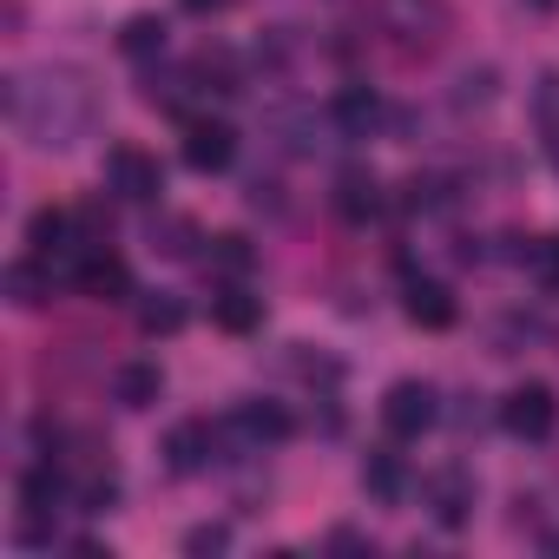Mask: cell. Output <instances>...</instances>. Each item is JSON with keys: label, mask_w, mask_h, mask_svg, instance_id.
I'll list each match as a JSON object with an SVG mask.
<instances>
[{"label": "cell", "mask_w": 559, "mask_h": 559, "mask_svg": "<svg viewBox=\"0 0 559 559\" xmlns=\"http://www.w3.org/2000/svg\"><path fill=\"white\" fill-rule=\"evenodd\" d=\"M8 119L34 152H80L99 132V93L80 67H34L8 80Z\"/></svg>", "instance_id": "obj_1"}, {"label": "cell", "mask_w": 559, "mask_h": 559, "mask_svg": "<svg viewBox=\"0 0 559 559\" xmlns=\"http://www.w3.org/2000/svg\"><path fill=\"white\" fill-rule=\"evenodd\" d=\"M376 27L402 60H435L454 34V8L448 0H376Z\"/></svg>", "instance_id": "obj_2"}, {"label": "cell", "mask_w": 559, "mask_h": 559, "mask_svg": "<svg viewBox=\"0 0 559 559\" xmlns=\"http://www.w3.org/2000/svg\"><path fill=\"white\" fill-rule=\"evenodd\" d=\"M441 421V395H435V382H395L389 395H382V428L395 435V441H421L428 428Z\"/></svg>", "instance_id": "obj_3"}, {"label": "cell", "mask_w": 559, "mask_h": 559, "mask_svg": "<svg viewBox=\"0 0 559 559\" xmlns=\"http://www.w3.org/2000/svg\"><path fill=\"white\" fill-rule=\"evenodd\" d=\"M106 191L126 198V204H158L165 171H158L152 152H139V145H112V152H106Z\"/></svg>", "instance_id": "obj_4"}, {"label": "cell", "mask_w": 559, "mask_h": 559, "mask_svg": "<svg viewBox=\"0 0 559 559\" xmlns=\"http://www.w3.org/2000/svg\"><path fill=\"white\" fill-rule=\"evenodd\" d=\"M67 276H73V290L80 297H93V304H126L132 297V270L99 243V250H80V257H67Z\"/></svg>", "instance_id": "obj_5"}, {"label": "cell", "mask_w": 559, "mask_h": 559, "mask_svg": "<svg viewBox=\"0 0 559 559\" xmlns=\"http://www.w3.org/2000/svg\"><path fill=\"white\" fill-rule=\"evenodd\" d=\"M552 421H559V395H552L546 382H520V389L500 402V428L520 435V441H546Z\"/></svg>", "instance_id": "obj_6"}, {"label": "cell", "mask_w": 559, "mask_h": 559, "mask_svg": "<svg viewBox=\"0 0 559 559\" xmlns=\"http://www.w3.org/2000/svg\"><path fill=\"white\" fill-rule=\"evenodd\" d=\"M389 119H395V112H389V99H382L376 86H343V93L330 99V126H336V139H376Z\"/></svg>", "instance_id": "obj_7"}, {"label": "cell", "mask_w": 559, "mask_h": 559, "mask_svg": "<svg viewBox=\"0 0 559 559\" xmlns=\"http://www.w3.org/2000/svg\"><path fill=\"white\" fill-rule=\"evenodd\" d=\"M237 158V132L224 119H185V165L191 171H224Z\"/></svg>", "instance_id": "obj_8"}, {"label": "cell", "mask_w": 559, "mask_h": 559, "mask_svg": "<svg viewBox=\"0 0 559 559\" xmlns=\"http://www.w3.org/2000/svg\"><path fill=\"white\" fill-rule=\"evenodd\" d=\"M217 461V421H178L165 435V467L171 474H204Z\"/></svg>", "instance_id": "obj_9"}, {"label": "cell", "mask_w": 559, "mask_h": 559, "mask_svg": "<svg viewBox=\"0 0 559 559\" xmlns=\"http://www.w3.org/2000/svg\"><path fill=\"white\" fill-rule=\"evenodd\" d=\"M27 243H34L40 257H53V263L86 250V243H80V217H73V211H60V204H40V211L27 217Z\"/></svg>", "instance_id": "obj_10"}, {"label": "cell", "mask_w": 559, "mask_h": 559, "mask_svg": "<svg viewBox=\"0 0 559 559\" xmlns=\"http://www.w3.org/2000/svg\"><path fill=\"white\" fill-rule=\"evenodd\" d=\"M382 178L369 171V165H349L343 178H336V217H349V224H369V217H382Z\"/></svg>", "instance_id": "obj_11"}, {"label": "cell", "mask_w": 559, "mask_h": 559, "mask_svg": "<svg viewBox=\"0 0 559 559\" xmlns=\"http://www.w3.org/2000/svg\"><path fill=\"white\" fill-rule=\"evenodd\" d=\"M53 290H60V276H53V257H21V263H8V297L21 304V310H40V304H53Z\"/></svg>", "instance_id": "obj_12"}, {"label": "cell", "mask_w": 559, "mask_h": 559, "mask_svg": "<svg viewBox=\"0 0 559 559\" xmlns=\"http://www.w3.org/2000/svg\"><path fill=\"white\" fill-rule=\"evenodd\" d=\"M428 513H435L441 526H467V520H474V480H467L461 467H441V474L428 480Z\"/></svg>", "instance_id": "obj_13"}, {"label": "cell", "mask_w": 559, "mask_h": 559, "mask_svg": "<svg viewBox=\"0 0 559 559\" xmlns=\"http://www.w3.org/2000/svg\"><path fill=\"white\" fill-rule=\"evenodd\" d=\"M330 119H317V112H304V106H284V112H270V132H276V145H284L290 158H317V145H330V139H317ZM336 132V126H330Z\"/></svg>", "instance_id": "obj_14"}, {"label": "cell", "mask_w": 559, "mask_h": 559, "mask_svg": "<svg viewBox=\"0 0 559 559\" xmlns=\"http://www.w3.org/2000/svg\"><path fill=\"white\" fill-rule=\"evenodd\" d=\"M191 93H198L191 67H152L145 73V106H158L171 119H191Z\"/></svg>", "instance_id": "obj_15"}, {"label": "cell", "mask_w": 559, "mask_h": 559, "mask_svg": "<svg viewBox=\"0 0 559 559\" xmlns=\"http://www.w3.org/2000/svg\"><path fill=\"white\" fill-rule=\"evenodd\" d=\"M158 395H165L158 362H119V369H112V402H119V408H132V415H139V408H152Z\"/></svg>", "instance_id": "obj_16"}, {"label": "cell", "mask_w": 559, "mask_h": 559, "mask_svg": "<svg viewBox=\"0 0 559 559\" xmlns=\"http://www.w3.org/2000/svg\"><path fill=\"white\" fill-rule=\"evenodd\" d=\"M211 323L230 330V336H250V330L263 323V297H250L243 284H224V290L211 297Z\"/></svg>", "instance_id": "obj_17"}, {"label": "cell", "mask_w": 559, "mask_h": 559, "mask_svg": "<svg viewBox=\"0 0 559 559\" xmlns=\"http://www.w3.org/2000/svg\"><path fill=\"white\" fill-rule=\"evenodd\" d=\"M533 126H539V145H546V165L559 171V67H546L533 80Z\"/></svg>", "instance_id": "obj_18"}, {"label": "cell", "mask_w": 559, "mask_h": 559, "mask_svg": "<svg viewBox=\"0 0 559 559\" xmlns=\"http://www.w3.org/2000/svg\"><path fill=\"white\" fill-rule=\"evenodd\" d=\"M191 80H198V93H243V67H237V53L230 47H204L198 60H191Z\"/></svg>", "instance_id": "obj_19"}, {"label": "cell", "mask_w": 559, "mask_h": 559, "mask_svg": "<svg viewBox=\"0 0 559 559\" xmlns=\"http://www.w3.org/2000/svg\"><path fill=\"white\" fill-rule=\"evenodd\" d=\"M362 493H369V500H382V507H395V500L408 493V467H402V454L376 448V454L362 461Z\"/></svg>", "instance_id": "obj_20"}, {"label": "cell", "mask_w": 559, "mask_h": 559, "mask_svg": "<svg viewBox=\"0 0 559 559\" xmlns=\"http://www.w3.org/2000/svg\"><path fill=\"white\" fill-rule=\"evenodd\" d=\"M165 34H171V27H165L158 14H132V21L119 27V53L139 60V67H152V60H165Z\"/></svg>", "instance_id": "obj_21"}, {"label": "cell", "mask_w": 559, "mask_h": 559, "mask_svg": "<svg viewBox=\"0 0 559 559\" xmlns=\"http://www.w3.org/2000/svg\"><path fill=\"white\" fill-rule=\"evenodd\" d=\"M500 99V73L493 67H467V73H454V86H448V106L454 112H487Z\"/></svg>", "instance_id": "obj_22"}, {"label": "cell", "mask_w": 559, "mask_h": 559, "mask_svg": "<svg viewBox=\"0 0 559 559\" xmlns=\"http://www.w3.org/2000/svg\"><path fill=\"white\" fill-rule=\"evenodd\" d=\"M408 317H415L421 330H448V323H454L448 284H408Z\"/></svg>", "instance_id": "obj_23"}, {"label": "cell", "mask_w": 559, "mask_h": 559, "mask_svg": "<svg viewBox=\"0 0 559 559\" xmlns=\"http://www.w3.org/2000/svg\"><path fill=\"white\" fill-rule=\"evenodd\" d=\"M73 507H80V513H112V507H119V474H112V467H86V474L73 480Z\"/></svg>", "instance_id": "obj_24"}, {"label": "cell", "mask_w": 559, "mask_h": 559, "mask_svg": "<svg viewBox=\"0 0 559 559\" xmlns=\"http://www.w3.org/2000/svg\"><path fill=\"white\" fill-rule=\"evenodd\" d=\"M211 263H217V276H224V284H243V276L257 270V250H250V237L224 230V237H211Z\"/></svg>", "instance_id": "obj_25"}, {"label": "cell", "mask_w": 559, "mask_h": 559, "mask_svg": "<svg viewBox=\"0 0 559 559\" xmlns=\"http://www.w3.org/2000/svg\"><path fill=\"white\" fill-rule=\"evenodd\" d=\"M198 243H204V237H198L191 217H165V224L152 217V250H158V257H198Z\"/></svg>", "instance_id": "obj_26"}, {"label": "cell", "mask_w": 559, "mask_h": 559, "mask_svg": "<svg viewBox=\"0 0 559 559\" xmlns=\"http://www.w3.org/2000/svg\"><path fill=\"white\" fill-rule=\"evenodd\" d=\"M139 330H145V336H178V330H185V304H178L171 290L145 297V304H139Z\"/></svg>", "instance_id": "obj_27"}, {"label": "cell", "mask_w": 559, "mask_h": 559, "mask_svg": "<svg viewBox=\"0 0 559 559\" xmlns=\"http://www.w3.org/2000/svg\"><path fill=\"white\" fill-rule=\"evenodd\" d=\"M526 270L546 297H559V237H526Z\"/></svg>", "instance_id": "obj_28"}, {"label": "cell", "mask_w": 559, "mask_h": 559, "mask_svg": "<svg viewBox=\"0 0 559 559\" xmlns=\"http://www.w3.org/2000/svg\"><path fill=\"white\" fill-rule=\"evenodd\" d=\"M224 546H230V526H217V520H204V526H191V533H185V552H191V559L224 552Z\"/></svg>", "instance_id": "obj_29"}, {"label": "cell", "mask_w": 559, "mask_h": 559, "mask_svg": "<svg viewBox=\"0 0 559 559\" xmlns=\"http://www.w3.org/2000/svg\"><path fill=\"white\" fill-rule=\"evenodd\" d=\"M284 198H276V185L270 178H250V211H276Z\"/></svg>", "instance_id": "obj_30"}, {"label": "cell", "mask_w": 559, "mask_h": 559, "mask_svg": "<svg viewBox=\"0 0 559 559\" xmlns=\"http://www.w3.org/2000/svg\"><path fill=\"white\" fill-rule=\"evenodd\" d=\"M185 14H198V21H211V14H224V8H237V0H178Z\"/></svg>", "instance_id": "obj_31"}, {"label": "cell", "mask_w": 559, "mask_h": 559, "mask_svg": "<svg viewBox=\"0 0 559 559\" xmlns=\"http://www.w3.org/2000/svg\"><path fill=\"white\" fill-rule=\"evenodd\" d=\"M330 546H336V552H362V546H369V539H362V533H356V526H336V533H330Z\"/></svg>", "instance_id": "obj_32"}, {"label": "cell", "mask_w": 559, "mask_h": 559, "mask_svg": "<svg viewBox=\"0 0 559 559\" xmlns=\"http://www.w3.org/2000/svg\"><path fill=\"white\" fill-rule=\"evenodd\" d=\"M526 8H533V14H552V8H559V0H526Z\"/></svg>", "instance_id": "obj_33"}]
</instances>
